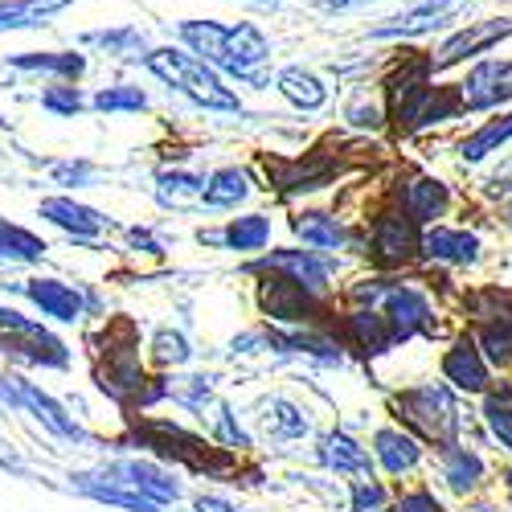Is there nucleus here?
I'll use <instances>...</instances> for the list:
<instances>
[{"instance_id": "nucleus-1", "label": "nucleus", "mask_w": 512, "mask_h": 512, "mask_svg": "<svg viewBox=\"0 0 512 512\" xmlns=\"http://www.w3.org/2000/svg\"><path fill=\"white\" fill-rule=\"evenodd\" d=\"M177 37H181L185 50H193L218 74H230V78L246 82V87H271V74H267L271 41H267V33L259 25H250V21H238V25H226V21H181Z\"/></svg>"}, {"instance_id": "nucleus-2", "label": "nucleus", "mask_w": 512, "mask_h": 512, "mask_svg": "<svg viewBox=\"0 0 512 512\" xmlns=\"http://www.w3.org/2000/svg\"><path fill=\"white\" fill-rule=\"evenodd\" d=\"M144 66L168 91L185 95L189 103H197L205 111H242V99L226 87V78L185 46H156L144 54Z\"/></svg>"}, {"instance_id": "nucleus-3", "label": "nucleus", "mask_w": 512, "mask_h": 512, "mask_svg": "<svg viewBox=\"0 0 512 512\" xmlns=\"http://www.w3.org/2000/svg\"><path fill=\"white\" fill-rule=\"evenodd\" d=\"M512 37V17H484V21H467L463 29H455L443 46L431 54V66H435V74L439 70H451V66H459V62H480L488 50H496L500 41H508Z\"/></svg>"}, {"instance_id": "nucleus-4", "label": "nucleus", "mask_w": 512, "mask_h": 512, "mask_svg": "<svg viewBox=\"0 0 512 512\" xmlns=\"http://www.w3.org/2000/svg\"><path fill=\"white\" fill-rule=\"evenodd\" d=\"M463 111H492L512 99V62L508 58H480L459 82Z\"/></svg>"}, {"instance_id": "nucleus-5", "label": "nucleus", "mask_w": 512, "mask_h": 512, "mask_svg": "<svg viewBox=\"0 0 512 512\" xmlns=\"http://www.w3.org/2000/svg\"><path fill=\"white\" fill-rule=\"evenodd\" d=\"M463 13L459 0H414V5L398 17H390L386 25H373L369 37L386 41V37H422V33H435L443 25H451Z\"/></svg>"}, {"instance_id": "nucleus-6", "label": "nucleus", "mask_w": 512, "mask_h": 512, "mask_svg": "<svg viewBox=\"0 0 512 512\" xmlns=\"http://www.w3.org/2000/svg\"><path fill=\"white\" fill-rule=\"evenodd\" d=\"M402 410L410 414V422L422 426L426 435H435V439H443V443L455 435V426H459L455 402H451V394H447L443 386H426V390L406 394V398H402Z\"/></svg>"}, {"instance_id": "nucleus-7", "label": "nucleus", "mask_w": 512, "mask_h": 512, "mask_svg": "<svg viewBox=\"0 0 512 512\" xmlns=\"http://www.w3.org/2000/svg\"><path fill=\"white\" fill-rule=\"evenodd\" d=\"M418 222L402 218V213H386V218H377L373 222V254H377V263H406L410 254L418 250Z\"/></svg>"}, {"instance_id": "nucleus-8", "label": "nucleus", "mask_w": 512, "mask_h": 512, "mask_svg": "<svg viewBox=\"0 0 512 512\" xmlns=\"http://www.w3.org/2000/svg\"><path fill=\"white\" fill-rule=\"evenodd\" d=\"M381 304H386V316L390 320V328H394V340H406L410 332H418V328H426L431 332V308H426V300L418 291H410V287H390V291H381Z\"/></svg>"}, {"instance_id": "nucleus-9", "label": "nucleus", "mask_w": 512, "mask_h": 512, "mask_svg": "<svg viewBox=\"0 0 512 512\" xmlns=\"http://www.w3.org/2000/svg\"><path fill=\"white\" fill-rule=\"evenodd\" d=\"M13 70H29V74H58L62 82H78L87 74V54L78 50H29V54H9Z\"/></svg>"}, {"instance_id": "nucleus-10", "label": "nucleus", "mask_w": 512, "mask_h": 512, "mask_svg": "<svg viewBox=\"0 0 512 512\" xmlns=\"http://www.w3.org/2000/svg\"><path fill=\"white\" fill-rule=\"evenodd\" d=\"M443 373H447V381H455V386L467 390V394H480L488 386V369H484V357H480L472 336H463L459 345L443 357Z\"/></svg>"}, {"instance_id": "nucleus-11", "label": "nucleus", "mask_w": 512, "mask_h": 512, "mask_svg": "<svg viewBox=\"0 0 512 512\" xmlns=\"http://www.w3.org/2000/svg\"><path fill=\"white\" fill-rule=\"evenodd\" d=\"M41 218H50L54 226L70 230L74 238H95V234L107 226L103 213H95L91 205H78V201H70V197H50V201H41Z\"/></svg>"}, {"instance_id": "nucleus-12", "label": "nucleus", "mask_w": 512, "mask_h": 512, "mask_svg": "<svg viewBox=\"0 0 512 512\" xmlns=\"http://www.w3.org/2000/svg\"><path fill=\"white\" fill-rule=\"evenodd\" d=\"M70 5H78V0H0V33L50 25V17H58Z\"/></svg>"}, {"instance_id": "nucleus-13", "label": "nucleus", "mask_w": 512, "mask_h": 512, "mask_svg": "<svg viewBox=\"0 0 512 512\" xmlns=\"http://www.w3.org/2000/svg\"><path fill=\"white\" fill-rule=\"evenodd\" d=\"M275 87H279V95H283L291 107H300V111H320V107L328 103V87H324V82H320L312 70H304V66L279 70Z\"/></svg>"}, {"instance_id": "nucleus-14", "label": "nucleus", "mask_w": 512, "mask_h": 512, "mask_svg": "<svg viewBox=\"0 0 512 512\" xmlns=\"http://www.w3.org/2000/svg\"><path fill=\"white\" fill-rule=\"evenodd\" d=\"M0 394L5 398H13V402H21V406H29V410H37V418L50 426V431H58V435H66V439H78V426L66 418V410L50 398V394H41V390H33L29 381H17V386H0Z\"/></svg>"}, {"instance_id": "nucleus-15", "label": "nucleus", "mask_w": 512, "mask_h": 512, "mask_svg": "<svg viewBox=\"0 0 512 512\" xmlns=\"http://www.w3.org/2000/svg\"><path fill=\"white\" fill-rule=\"evenodd\" d=\"M111 480H119V484H127V488H136V492H144V496L156 500V504L181 496V488L168 480L160 467H148V463H119V467H111Z\"/></svg>"}, {"instance_id": "nucleus-16", "label": "nucleus", "mask_w": 512, "mask_h": 512, "mask_svg": "<svg viewBox=\"0 0 512 512\" xmlns=\"http://www.w3.org/2000/svg\"><path fill=\"white\" fill-rule=\"evenodd\" d=\"M82 46H95L103 54H115V58H144L148 54V41L136 25H111V29H91L78 37Z\"/></svg>"}, {"instance_id": "nucleus-17", "label": "nucleus", "mask_w": 512, "mask_h": 512, "mask_svg": "<svg viewBox=\"0 0 512 512\" xmlns=\"http://www.w3.org/2000/svg\"><path fill=\"white\" fill-rule=\"evenodd\" d=\"M29 300L46 312V316H58V320H74L78 312H82V295L74 291V287H66V283H58V279H33L29 287Z\"/></svg>"}, {"instance_id": "nucleus-18", "label": "nucleus", "mask_w": 512, "mask_h": 512, "mask_svg": "<svg viewBox=\"0 0 512 512\" xmlns=\"http://www.w3.org/2000/svg\"><path fill=\"white\" fill-rule=\"evenodd\" d=\"M447 185H439V181H431V177H418V181H410L406 185V193H402V205H406V213L414 222H435L439 213L447 209Z\"/></svg>"}, {"instance_id": "nucleus-19", "label": "nucleus", "mask_w": 512, "mask_h": 512, "mask_svg": "<svg viewBox=\"0 0 512 512\" xmlns=\"http://www.w3.org/2000/svg\"><path fill=\"white\" fill-rule=\"evenodd\" d=\"M476 234H467V230H426L422 238V250L431 254V259H443V263H467V259H476Z\"/></svg>"}, {"instance_id": "nucleus-20", "label": "nucleus", "mask_w": 512, "mask_h": 512, "mask_svg": "<svg viewBox=\"0 0 512 512\" xmlns=\"http://www.w3.org/2000/svg\"><path fill=\"white\" fill-rule=\"evenodd\" d=\"M263 267L271 271H287L295 283H300L304 291H320L328 283V271L320 259H312V254L304 250H283V254H271V259H263Z\"/></svg>"}, {"instance_id": "nucleus-21", "label": "nucleus", "mask_w": 512, "mask_h": 512, "mask_svg": "<svg viewBox=\"0 0 512 512\" xmlns=\"http://www.w3.org/2000/svg\"><path fill=\"white\" fill-rule=\"evenodd\" d=\"M512 140V111H504V115H496V119H488L484 127H480V132H472V136H467L463 144H459V156L463 160H484L488 152H496V148H504Z\"/></svg>"}, {"instance_id": "nucleus-22", "label": "nucleus", "mask_w": 512, "mask_h": 512, "mask_svg": "<svg viewBox=\"0 0 512 512\" xmlns=\"http://www.w3.org/2000/svg\"><path fill=\"white\" fill-rule=\"evenodd\" d=\"M246 193H250V181H246L242 168H218V173L205 181L201 201L213 205V209H226V205H238Z\"/></svg>"}, {"instance_id": "nucleus-23", "label": "nucleus", "mask_w": 512, "mask_h": 512, "mask_svg": "<svg viewBox=\"0 0 512 512\" xmlns=\"http://www.w3.org/2000/svg\"><path fill=\"white\" fill-rule=\"evenodd\" d=\"M263 304H267V312L279 316V320H300L304 308H308V291L295 283V279H283V283L263 287Z\"/></svg>"}, {"instance_id": "nucleus-24", "label": "nucleus", "mask_w": 512, "mask_h": 512, "mask_svg": "<svg viewBox=\"0 0 512 512\" xmlns=\"http://www.w3.org/2000/svg\"><path fill=\"white\" fill-rule=\"evenodd\" d=\"M377 455H381V463H386V472L402 476L418 463V443L402 431H381L377 435Z\"/></svg>"}, {"instance_id": "nucleus-25", "label": "nucleus", "mask_w": 512, "mask_h": 512, "mask_svg": "<svg viewBox=\"0 0 512 512\" xmlns=\"http://www.w3.org/2000/svg\"><path fill=\"white\" fill-rule=\"evenodd\" d=\"M295 234L312 246H324V250L345 246V230H340L332 213H300V218H295Z\"/></svg>"}, {"instance_id": "nucleus-26", "label": "nucleus", "mask_w": 512, "mask_h": 512, "mask_svg": "<svg viewBox=\"0 0 512 512\" xmlns=\"http://www.w3.org/2000/svg\"><path fill=\"white\" fill-rule=\"evenodd\" d=\"M91 107L103 111V115H132V111H144V107H148V95H144L140 87H127V82H119V87L95 91Z\"/></svg>"}, {"instance_id": "nucleus-27", "label": "nucleus", "mask_w": 512, "mask_h": 512, "mask_svg": "<svg viewBox=\"0 0 512 512\" xmlns=\"http://www.w3.org/2000/svg\"><path fill=\"white\" fill-rule=\"evenodd\" d=\"M267 238H271V222L263 218V213H250V218H234V222L226 226V234H222V242L234 246V250H259Z\"/></svg>"}, {"instance_id": "nucleus-28", "label": "nucleus", "mask_w": 512, "mask_h": 512, "mask_svg": "<svg viewBox=\"0 0 512 512\" xmlns=\"http://www.w3.org/2000/svg\"><path fill=\"white\" fill-rule=\"evenodd\" d=\"M46 254V242L33 238L29 230L21 226H9V222H0V259H21V263H33Z\"/></svg>"}, {"instance_id": "nucleus-29", "label": "nucleus", "mask_w": 512, "mask_h": 512, "mask_svg": "<svg viewBox=\"0 0 512 512\" xmlns=\"http://www.w3.org/2000/svg\"><path fill=\"white\" fill-rule=\"evenodd\" d=\"M324 459L336 467V472H369V451L357 447L349 435H332L324 443Z\"/></svg>"}, {"instance_id": "nucleus-30", "label": "nucleus", "mask_w": 512, "mask_h": 512, "mask_svg": "<svg viewBox=\"0 0 512 512\" xmlns=\"http://www.w3.org/2000/svg\"><path fill=\"white\" fill-rule=\"evenodd\" d=\"M41 107H46L50 115H58V119H74L82 107H87V99H82V91L74 87V82H58V87L41 91Z\"/></svg>"}, {"instance_id": "nucleus-31", "label": "nucleus", "mask_w": 512, "mask_h": 512, "mask_svg": "<svg viewBox=\"0 0 512 512\" xmlns=\"http://www.w3.org/2000/svg\"><path fill=\"white\" fill-rule=\"evenodd\" d=\"M87 492H91V496H99V500H107V504L136 508V512H156V508H160L156 500H148V496H144V492H136V488L127 492V484H119V480H115V484H87Z\"/></svg>"}, {"instance_id": "nucleus-32", "label": "nucleus", "mask_w": 512, "mask_h": 512, "mask_svg": "<svg viewBox=\"0 0 512 512\" xmlns=\"http://www.w3.org/2000/svg\"><path fill=\"white\" fill-rule=\"evenodd\" d=\"M447 480L451 488H472L480 480V459L472 451H459V447H447Z\"/></svg>"}, {"instance_id": "nucleus-33", "label": "nucleus", "mask_w": 512, "mask_h": 512, "mask_svg": "<svg viewBox=\"0 0 512 512\" xmlns=\"http://www.w3.org/2000/svg\"><path fill=\"white\" fill-rule=\"evenodd\" d=\"M205 193V181L201 177H189V173H160V201H189V197H201Z\"/></svg>"}, {"instance_id": "nucleus-34", "label": "nucleus", "mask_w": 512, "mask_h": 512, "mask_svg": "<svg viewBox=\"0 0 512 512\" xmlns=\"http://www.w3.org/2000/svg\"><path fill=\"white\" fill-rule=\"evenodd\" d=\"M480 340H484V353H488V361L504 365V361L512 357V320H504V324H488Z\"/></svg>"}, {"instance_id": "nucleus-35", "label": "nucleus", "mask_w": 512, "mask_h": 512, "mask_svg": "<svg viewBox=\"0 0 512 512\" xmlns=\"http://www.w3.org/2000/svg\"><path fill=\"white\" fill-rule=\"evenodd\" d=\"M267 431L271 435H304L308 422H304V414H295L287 402H275V414L267 418Z\"/></svg>"}, {"instance_id": "nucleus-36", "label": "nucleus", "mask_w": 512, "mask_h": 512, "mask_svg": "<svg viewBox=\"0 0 512 512\" xmlns=\"http://www.w3.org/2000/svg\"><path fill=\"white\" fill-rule=\"evenodd\" d=\"M488 426H492V431H496V439L512 451V406L508 402H500V398H488Z\"/></svg>"}, {"instance_id": "nucleus-37", "label": "nucleus", "mask_w": 512, "mask_h": 512, "mask_svg": "<svg viewBox=\"0 0 512 512\" xmlns=\"http://www.w3.org/2000/svg\"><path fill=\"white\" fill-rule=\"evenodd\" d=\"M381 500H386V492L377 484H369V480L353 484V512H373V508H381Z\"/></svg>"}, {"instance_id": "nucleus-38", "label": "nucleus", "mask_w": 512, "mask_h": 512, "mask_svg": "<svg viewBox=\"0 0 512 512\" xmlns=\"http://www.w3.org/2000/svg\"><path fill=\"white\" fill-rule=\"evenodd\" d=\"M156 345H160V349H156L160 361H185V357H189L185 340H181L177 332H160V336H156Z\"/></svg>"}, {"instance_id": "nucleus-39", "label": "nucleus", "mask_w": 512, "mask_h": 512, "mask_svg": "<svg viewBox=\"0 0 512 512\" xmlns=\"http://www.w3.org/2000/svg\"><path fill=\"white\" fill-rule=\"evenodd\" d=\"M54 177L66 181V185H87V181H91V164H82V160H78V164H58Z\"/></svg>"}, {"instance_id": "nucleus-40", "label": "nucleus", "mask_w": 512, "mask_h": 512, "mask_svg": "<svg viewBox=\"0 0 512 512\" xmlns=\"http://www.w3.org/2000/svg\"><path fill=\"white\" fill-rule=\"evenodd\" d=\"M398 512H443V508H439V500L431 492H414V496H402Z\"/></svg>"}, {"instance_id": "nucleus-41", "label": "nucleus", "mask_w": 512, "mask_h": 512, "mask_svg": "<svg viewBox=\"0 0 512 512\" xmlns=\"http://www.w3.org/2000/svg\"><path fill=\"white\" fill-rule=\"evenodd\" d=\"M349 119H353L357 127H381V111H377V107H365V103H353V107H349Z\"/></svg>"}, {"instance_id": "nucleus-42", "label": "nucleus", "mask_w": 512, "mask_h": 512, "mask_svg": "<svg viewBox=\"0 0 512 512\" xmlns=\"http://www.w3.org/2000/svg\"><path fill=\"white\" fill-rule=\"evenodd\" d=\"M0 328H13V332H41L37 324H29L21 312H13V308H0Z\"/></svg>"}, {"instance_id": "nucleus-43", "label": "nucleus", "mask_w": 512, "mask_h": 512, "mask_svg": "<svg viewBox=\"0 0 512 512\" xmlns=\"http://www.w3.org/2000/svg\"><path fill=\"white\" fill-rule=\"evenodd\" d=\"M328 13H349V9H361V5H377V0H320Z\"/></svg>"}, {"instance_id": "nucleus-44", "label": "nucleus", "mask_w": 512, "mask_h": 512, "mask_svg": "<svg viewBox=\"0 0 512 512\" xmlns=\"http://www.w3.org/2000/svg\"><path fill=\"white\" fill-rule=\"evenodd\" d=\"M197 512H234L226 500H213V496H201L197 500Z\"/></svg>"}, {"instance_id": "nucleus-45", "label": "nucleus", "mask_w": 512, "mask_h": 512, "mask_svg": "<svg viewBox=\"0 0 512 512\" xmlns=\"http://www.w3.org/2000/svg\"><path fill=\"white\" fill-rule=\"evenodd\" d=\"M246 5H283V0H246Z\"/></svg>"}, {"instance_id": "nucleus-46", "label": "nucleus", "mask_w": 512, "mask_h": 512, "mask_svg": "<svg viewBox=\"0 0 512 512\" xmlns=\"http://www.w3.org/2000/svg\"><path fill=\"white\" fill-rule=\"evenodd\" d=\"M508 488H512V472H508Z\"/></svg>"}, {"instance_id": "nucleus-47", "label": "nucleus", "mask_w": 512, "mask_h": 512, "mask_svg": "<svg viewBox=\"0 0 512 512\" xmlns=\"http://www.w3.org/2000/svg\"><path fill=\"white\" fill-rule=\"evenodd\" d=\"M459 5H467V0H459Z\"/></svg>"}]
</instances>
